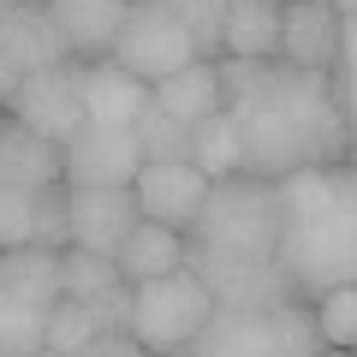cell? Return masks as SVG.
Listing matches in <instances>:
<instances>
[{
	"mask_svg": "<svg viewBox=\"0 0 357 357\" xmlns=\"http://www.w3.org/2000/svg\"><path fill=\"white\" fill-rule=\"evenodd\" d=\"M220 107L238 126L244 173L280 178L286 167L351 161V119H340L328 96V72H304L286 60H232L220 54Z\"/></svg>",
	"mask_w": 357,
	"mask_h": 357,
	"instance_id": "obj_1",
	"label": "cell"
},
{
	"mask_svg": "<svg viewBox=\"0 0 357 357\" xmlns=\"http://www.w3.org/2000/svg\"><path fill=\"white\" fill-rule=\"evenodd\" d=\"M274 262H280L286 286H292L304 304H316L321 292L357 280V197L351 203H333L316 220H292L274 238Z\"/></svg>",
	"mask_w": 357,
	"mask_h": 357,
	"instance_id": "obj_2",
	"label": "cell"
},
{
	"mask_svg": "<svg viewBox=\"0 0 357 357\" xmlns=\"http://www.w3.org/2000/svg\"><path fill=\"white\" fill-rule=\"evenodd\" d=\"M280 197H274V178L262 173H227L208 178L203 208H197L191 232L185 238L208 244V250H250V256H274L280 238Z\"/></svg>",
	"mask_w": 357,
	"mask_h": 357,
	"instance_id": "obj_3",
	"label": "cell"
},
{
	"mask_svg": "<svg viewBox=\"0 0 357 357\" xmlns=\"http://www.w3.org/2000/svg\"><path fill=\"white\" fill-rule=\"evenodd\" d=\"M208 310H215V292H208L185 262L131 286V333L143 340V351L185 357V345H191V333L208 321Z\"/></svg>",
	"mask_w": 357,
	"mask_h": 357,
	"instance_id": "obj_4",
	"label": "cell"
},
{
	"mask_svg": "<svg viewBox=\"0 0 357 357\" xmlns=\"http://www.w3.org/2000/svg\"><path fill=\"white\" fill-rule=\"evenodd\" d=\"M84 66L89 60H54V66H36V72L18 77L13 102H6V114L18 119V126L42 131V137L66 143L77 126H84Z\"/></svg>",
	"mask_w": 357,
	"mask_h": 357,
	"instance_id": "obj_5",
	"label": "cell"
},
{
	"mask_svg": "<svg viewBox=\"0 0 357 357\" xmlns=\"http://www.w3.org/2000/svg\"><path fill=\"white\" fill-rule=\"evenodd\" d=\"M185 268L215 292V304H250V310H268L280 298H298L286 286L280 262L274 256H250V250H208V244L185 238Z\"/></svg>",
	"mask_w": 357,
	"mask_h": 357,
	"instance_id": "obj_6",
	"label": "cell"
},
{
	"mask_svg": "<svg viewBox=\"0 0 357 357\" xmlns=\"http://www.w3.org/2000/svg\"><path fill=\"white\" fill-rule=\"evenodd\" d=\"M114 60L126 66V72H137L143 84H155V77L178 72V66H191L197 48H191V36H185V24L167 13V0H131L126 24H119V36H114Z\"/></svg>",
	"mask_w": 357,
	"mask_h": 357,
	"instance_id": "obj_7",
	"label": "cell"
},
{
	"mask_svg": "<svg viewBox=\"0 0 357 357\" xmlns=\"http://www.w3.org/2000/svg\"><path fill=\"white\" fill-rule=\"evenodd\" d=\"M143 167L137 155V131L131 126H102L84 119L72 137L60 143V178L72 191H107V185H131Z\"/></svg>",
	"mask_w": 357,
	"mask_h": 357,
	"instance_id": "obj_8",
	"label": "cell"
},
{
	"mask_svg": "<svg viewBox=\"0 0 357 357\" xmlns=\"http://www.w3.org/2000/svg\"><path fill=\"white\" fill-rule=\"evenodd\" d=\"M203 191H208V178L191 161H143L137 178H131L137 215L161 220V227H178V232H191L197 208H203Z\"/></svg>",
	"mask_w": 357,
	"mask_h": 357,
	"instance_id": "obj_9",
	"label": "cell"
},
{
	"mask_svg": "<svg viewBox=\"0 0 357 357\" xmlns=\"http://www.w3.org/2000/svg\"><path fill=\"white\" fill-rule=\"evenodd\" d=\"M185 357H280V333H274V304H215L208 321L191 333Z\"/></svg>",
	"mask_w": 357,
	"mask_h": 357,
	"instance_id": "obj_10",
	"label": "cell"
},
{
	"mask_svg": "<svg viewBox=\"0 0 357 357\" xmlns=\"http://www.w3.org/2000/svg\"><path fill=\"white\" fill-rule=\"evenodd\" d=\"M66 60V42L48 18V0H13L0 13V66H13L18 77L36 72V66Z\"/></svg>",
	"mask_w": 357,
	"mask_h": 357,
	"instance_id": "obj_11",
	"label": "cell"
},
{
	"mask_svg": "<svg viewBox=\"0 0 357 357\" xmlns=\"http://www.w3.org/2000/svg\"><path fill=\"white\" fill-rule=\"evenodd\" d=\"M340 24L328 0H286L280 6V60L304 66V72H328L333 48H340Z\"/></svg>",
	"mask_w": 357,
	"mask_h": 357,
	"instance_id": "obj_12",
	"label": "cell"
},
{
	"mask_svg": "<svg viewBox=\"0 0 357 357\" xmlns=\"http://www.w3.org/2000/svg\"><path fill=\"white\" fill-rule=\"evenodd\" d=\"M149 102H155V84H143L137 72H126L114 54L84 66V119H102V126H137Z\"/></svg>",
	"mask_w": 357,
	"mask_h": 357,
	"instance_id": "obj_13",
	"label": "cell"
},
{
	"mask_svg": "<svg viewBox=\"0 0 357 357\" xmlns=\"http://www.w3.org/2000/svg\"><path fill=\"white\" fill-rule=\"evenodd\" d=\"M126 6L131 0H48V18L72 60H107L119 24H126Z\"/></svg>",
	"mask_w": 357,
	"mask_h": 357,
	"instance_id": "obj_14",
	"label": "cell"
},
{
	"mask_svg": "<svg viewBox=\"0 0 357 357\" xmlns=\"http://www.w3.org/2000/svg\"><path fill=\"white\" fill-rule=\"evenodd\" d=\"M137 197L131 185H107V191H72V244L114 256L126 244V232L137 227Z\"/></svg>",
	"mask_w": 357,
	"mask_h": 357,
	"instance_id": "obj_15",
	"label": "cell"
},
{
	"mask_svg": "<svg viewBox=\"0 0 357 357\" xmlns=\"http://www.w3.org/2000/svg\"><path fill=\"white\" fill-rule=\"evenodd\" d=\"M280 6L286 0H227L220 54H232V60H280Z\"/></svg>",
	"mask_w": 357,
	"mask_h": 357,
	"instance_id": "obj_16",
	"label": "cell"
},
{
	"mask_svg": "<svg viewBox=\"0 0 357 357\" xmlns=\"http://www.w3.org/2000/svg\"><path fill=\"white\" fill-rule=\"evenodd\" d=\"M54 178H60V143L6 119V131H0V185L36 191V185H54Z\"/></svg>",
	"mask_w": 357,
	"mask_h": 357,
	"instance_id": "obj_17",
	"label": "cell"
},
{
	"mask_svg": "<svg viewBox=\"0 0 357 357\" xmlns=\"http://www.w3.org/2000/svg\"><path fill=\"white\" fill-rule=\"evenodd\" d=\"M119 274H126L131 286L149 280V274H167V268L185 262V232L178 227H161V220H137V227L126 232V244L114 250Z\"/></svg>",
	"mask_w": 357,
	"mask_h": 357,
	"instance_id": "obj_18",
	"label": "cell"
},
{
	"mask_svg": "<svg viewBox=\"0 0 357 357\" xmlns=\"http://www.w3.org/2000/svg\"><path fill=\"white\" fill-rule=\"evenodd\" d=\"M155 107L161 114H173V119H203V114H215L220 107V72H215V60H191V66H178V72H167V77H155Z\"/></svg>",
	"mask_w": 357,
	"mask_h": 357,
	"instance_id": "obj_19",
	"label": "cell"
},
{
	"mask_svg": "<svg viewBox=\"0 0 357 357\" xmlns=\"http://www.w3.org/2000/svg\"><path fill=\"white\" fill-rule=\"evenodd\" d=\"M0 286H13L18 298L54 310V304H60V250H48V244L0 250Z\"/></svg>",
	"mask_w": 357,
	"mask_h": 357,
	"instance_id": "obj_20",
	"label": "cell"
},
{
	"mask_svg": "<svg viewBox=\"0 0 357 357\" xmlns=\"http://www.w3.org/2000/svg\"><path fill=\"white\" fill-rule=\"evenodd\" d=\"M191 167L203 178H227V173H244V149H238V126H232L227 107L191 119Z\"/></svg>",
	"mask_w": 357,
	"mask_h": 357,
	"instance_id": "obj_21",
	"label": "cell"
},
{
	"mask_svg": "<svg viewBox=\"0 0 357 357\" xmlns=\"http://www.w3.org/2000/svg\"><path fill=\"white\" fill-rule=\"evenodd\" d=\"M42 333H48V310L0 286V357H42Z\"/></svg>",
	"mask_w": 357,
	"mask_h": 357,
	"instance_id": "obj_22",
	"label": "cell"
},
{
	"mask_svg": "<svg viewBox=\"0 0 357 357\" xmlns=\"http://www.w3.org/2000/svg\"><path fill=\"white\" fill-rule=\"evenodd\" d=\"M30 244H48V250L72 244V185L66 178L30 191Z\"/></svg>",
	"mask_w": 357,
	"mask_h": 357,
	"instance_id": "obj_23",
	"label": "cell"
},
{
	"mask_svg": "<svg viewBox=\"0 0 357 357\" xmlns=\"http://www.w3.org/2000/svg\"><path fill=\"white\" fill-rule=\"evenodd\" d=\"M96 340V316H89L84 298H60L48 310V333H42V357H89Z\"/></svg>",
	"mask_w": 357,
	"mask_h": 357,
	"instance_id": "obj_24",
	"label": "cell"
},
{
	"mask_svg": "<svg viewBox=\"0 0 357 357\" xmlns=\"http://www.w3.org/2000/svg\"><path fill=\"white\" fill-rule=\"evenodd\" d=\"M114 280H126L114 256L89 250V244H66L60 250V298H96L102 286H114Z\"/></svg>",
	"mask_w": 357,
	"mask_h": 357,
	"instance_id": "obj_25",
	"label": "cell"
},
{
	"mask_svg": "<svg viewBox=\"0 0 357 357\" xmlns=\"http://www.w3.org/2000/svg\"><path fill=\"white\" fill-rule=\"evenodd\" d=\"M137 155L143 161H191V126L185 119H173V114H161V107H143V119L137 126Z\"/></svg>",
	"mask_w": 357,
	"mask_h": 357,
	"instance_id": "obj_26",
	"label": "cell"
},
{
	"mask_svg": "<svg viewBox=\"0 0 357 357\" xmlns=\"http://www.w3.org/2000/svg\"><path fill=\"white\" fill-rule=\"evenodd\" d=\"M167 13L185 24L197 60H220V30H227V0H167Z\"/></svg>",
	"mask_w": 357,
	"mask_h": 357,
	"instance_id": "obj_27",
	"label": "cell"
},
{
	"mask_svg": "<svg viewBox=\"0 0 357 357\" xmlns=\"http://www.w3.org/2000/svg\"><path fill=\"white\" fill-rule=\"evenodd\" d=\"M316 333H321V345H351L357 340V280H345V286L316 298Z\"/></svg>",
	"mask_w": 357,
	"mask_h": 357,
	"instance_id": "obj_28",
	"label": "cell"
},
{
	"mask_svg": "<svg viewBox=\"0 0 357 357\" xmlns=\"http://www.w3.org/2000/svg\"><path fill=\"white\" fill-rule=\"evenodd\" d=\"M89 316H96V333H131V280L102 286L96 298H84Z\"/></svg>",
	"mask_w": 357,
	"mask_h": 357,
	"instance_id": "obj_29",
	"label": "cell"
},
{
	"mask_svg": "<svg viewBox=\"0 0 357 357\" xmlns=\"http://www.w3.org/2000/svg\"><path fill=\"white\" fill-rule=\"evenodd\" d=\"M30 244V191L24 185H0V250Z\"/></svg>",
	"mask_w": 357,
	"mask_h": 357,
	"instance_id": "obj_30",
	"label": "cell"
},
{
	"mask_svg": "<svg viewBox=\"0 0 357 357\" xmlns=\"http://www.w3.org/2000/svg\"><path fill=\"white\" fill-rule=\"evenodd\" d=\"M89 357H143V340L137 333H96L89 340Z\"/></svg>",
	"mask_w": 357,
	"mask_h": 357,
	"instance_id": "obj_31",
	"label": "cell"
},
{
	"mask_svg": "<svg viewBox=\"0 0 357 357\" xmlns=\"http://www.w3.org/2000/svg\"><path fill=\"white\" fill-rule=\"evenodd\" d=\"M13 89H18V72H13V66H0V107L13 102Z\"/></svg>",
	"mask_w": 357,
	"mask_h": 357,
	"instance_id": "obj_32",
	"label": "cell"
},
{
	"mask_svg": "<svg viewBox=\"0 0 357 357\" xmlns=\"http://www.w3.org/2000/svg\"><path fill=\"white\" fill-rule=\"evenodd\" d=\"M328 6H333L340 18H351V13H357V0H328Z\"/></svg>",
	"mask_w": 357,
	"mask_h": 357,
	"instance_id": "obj_33",
	"label": "cell"
},
{
	"mask_svg": "<svg viewBox=\"0 0 357 357\" xmlns=\"http://www.w3.org/2000/svg\"><path fill=\"white\" fill-rule=\"evenodd\" d=\"M6 119H13V114H6V107H0V131H6Z\"/></svg>",
	"mask_w": 357,
	"mask_h": 357,
	"instance_id": "obj_34",
	"label": "cell"
},
{
	"mask_svg": "<svg viewBox=\"0 0 357 357\" xmlns=\"http://www.w3.org/2000/svg\"><path fill=\"white\" fill-rule=\"evenodd\" d=\"M0 6H13V0H0Z\"/></svg>",
	"mask_w": 357,
	"mask_h": 357,
	"instance_id": "obj_35",
	"label": "cell"
},
{
	"mask_svg": "<svg viewBox=\"0 0 357 357\" xmlns=\"http://www.w3.org/2000/svg\"><path fill=\"white\" fill-rule=\"evenodd\" d=\"M0 13H6V6H0Z\"/></svg>",
	"mask_w": 357,
	"mask_h": 357,
	"instance_id": "obj_36",
	"label": "cell"
}]
</instances>
